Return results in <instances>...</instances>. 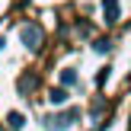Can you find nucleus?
Listing matches in <instances>:
<instances>
[{"label":"nucleus","instance_id":"nucleus-2","mask_svg":"<svg viewBox=\"0 0 131 131\" xmlns=\"http://www.w3.org/2000/svg\"><path fill=\"white\" fill-rule=\"evenodd\" d=\"M19 42H23L29 51H42L45 48V32H42V26L23 23V26H19Z\"/></svg>","mask_w":131,"mask_h":131},{"label":"nucleus","instance_id":"nucleus-6","mask_svg":"<svg viewBox=\"0 0 131 131\" xmlns=\"http://www.w3.org/2000/svg\"><path fill=\"white\" fill-rule=\"evenodd\" d=\"M48 99L54 102V106H64V102H67V90H64V86H58V90H51V93H48Z\"/></svg>","mask_w":131,"mask_h":131},{"label":"nucleus","instance_id":"nucleus-1","mask_svg":"<svg viewBox=\"0 0 131 131\" xmlns=\"http://www.w3.org/2000/svg\"><path fill=\"white\" fill-rule=\"evenodd\" d=\"M77 122H80V109L70 106V109H64L61 115H45V118H42V128L45 131H67V128H74Z\"/></svg>","mask_w":131,"mask_h":131},{"label":"nucleus","instance_id":"nucleus-3","mask_svg":"<svg viewBox=\"0 0 131 131\" xmlns=\"http://www.w3.org/2000/svg\"><path fill=\"white\" fill-rule=\"evenodd\" d=\"M102 13H106V23H109V26H115V23H118V16H122L118 0H102Z\"/></svg>","mask_w":131,"mask_h":131},{"label":"nucleus","instance_id":"nucleus-7","mask_svg":"<svg viewBox=\"0 0 131 131\" xmlns=\"http://www.w3.org/2000/svg\"><path fill=\"white\" fill-rule=\"evenodd\" d=\"M109 48H112L109 38H96V42H93V51H96V54H109Z\"/></svg>","mask_w":131,"mask_h":131},{"label":"nucleus","instance_id":"nucleus-4","mask_svg":"<svg viewBox=\"0 0 131 131\" xmlns=\"http://www.w3.org/2000/svg\"><path fill=\"white\" fill-rule=\"evenodd\" d=\"M77 83H80L77 70H74V67H64V70H61V86H77Z\"/></svg>","mask_w":131,"mask_h":131},{"label":"nucleus","instance_id":"nucleus-9","mask_svg":"<svg viewBox=\"0 0 131 131\" xmlns=\"http://www.w3.org/2000/svg\"><path fill=\"white\" fill-rule=\"evenodd\" d=\"M102 112V96H96V102H93V115H99Z\"/></svg>","mask_w":131,"mask_h":131},{"label":"nucleus","instance_id":"nucleus-8","mask_svg":"<svg viewBox=\"0 0 131 131\" xmlns=\"http://www.w3.org/2000/svg\"><path fill=\"white\" fill-rule=\"evenodd\" d=\"M109 70H112V67H102V70H99V77H96V83H99V86L109 80Z\"/></svg>","mask_w":131,"mask_h":131},{"label":"nucleus","instance_id":"nucleus-10","mask_svg":"<svg viewBox=\"0 0 131 131\" xmlns=\"http://www.w3.org/2000/svg\"><path fill=\"white\" fill-rule=\"evenodd\" d=\"M3 48H6V42H3V38H0V51H3Z\"/></svg>","mask_w":131,"mask_h":131},{"label":"nucleus","instance_id":"nucleus-5","mask_svg":"<svg viewBox=\"0 0 131 131\" xmlns=\"http://www.w3.org/2000/svg\"><path fill=\"white\" fill-rule=\"evenodd\" d=\"M6 125H10L13 131H19V128L26 125V115L23 112H10V115H6Z\"/></svg>","mask_w":131,"mask_h":131}]
</instances>
